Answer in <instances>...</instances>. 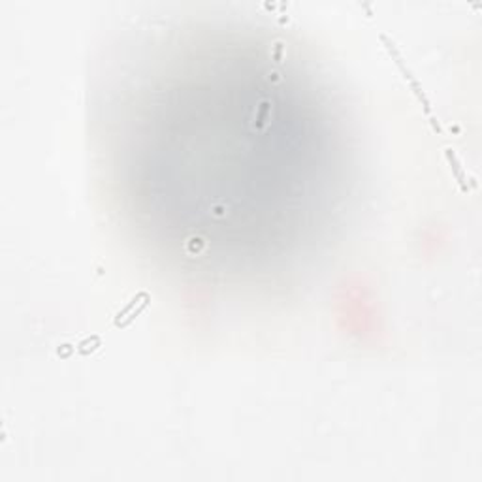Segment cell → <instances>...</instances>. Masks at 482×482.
Wrapping results in <instances>:
<instances>
[{
    "label": "cell",
    "mask_w": 482,
    "mask_h": 482,
    "mask_svg": "<svg viewBox=\"0 0 482 482\" xmlns=\"http://www.w3.org/2000/svg\"><path fill=\"white\" fill-rule=\"evenodd\" d=\"M147 304H149V294H147V292H139L138 296L132 298V302L126 305L125 309L117 313V317L113 320V326H115V328H126V326H130L139 313L145 309Z\"/></svg>",
    "instance_id": "cell-2"
},
{
    "label": "cell",
    "mask_w": 482,
    "mask_h": 482,
    "mask_svg": "<svg viewBox=\"0 0 482 482\" xmlns=\"http://www.w3.org/2000/svg\"><path fill=\"white\" fill-rule=\"evenodd\" d=\"M76 350H78V347H72V345H62V347H60L57 352H59L60 358H70L73 352H76Z\"/></svg>",
    "instance_id": "cell-8"
},
{
    "label": "cell",
    "mask_w": 482,
    "mask_h": 482,
    "mask_svg": "<svg viewBox=\"0 0 482 482\" xmlns=\"http://www.w3.org/2000/svg\"><path fill=\"white\" fill-rule=\"evenodd\" d=\"M444 157H447V160H449L450 168H452V172H454L456 179H458V183H460V187H462V191H463V192H469V187H467V173L463 172V168L460 166V162H458L456 155L452 153V149H447V151H444Z\"/></svg>",
    "instance_id": "cell-4"
},
{
    "label": "cell",
    "mask_w": 482,
    "mask_h": 482,
    "mask_svg": "<svg viewBox=\"0 0 482 482\" xmlns=\"http://www.w3.org/2000/svg\"><path fill=\"white\" fill-rule=\"evenodd\" d=\"M381 40H383V44H384V47L388 49V53L392 55V59L396 60V64H397V68L401 70V73L405 76V80L409 81L411 83V89H413V93L416 94V98H418V102L422 104V107H424V112H426V115L429 117V123H431V126H433V130H435L437 134H441V126H439V121L433 117V112H431V104H429V100H428V96H426V93H424V89H422V85L418 83V80H416L415 76H413V72H411L409 68L405 66L403 64V59H401V55H399V51L396 49V44L394 42L390 40V38H386L384 34H381Z\"/></svg>",
    "instance_id": "cell-1"
},
{
    "label": "cell",
    "mask_w": 482,
    "mask_h": 482,
    "mask_svg": "<svg viewBox=\"0 0 482 482\" xmlns=\"http://www.w3.org/2000/svg\"><path fill=\"white\" fill-rule=\"evenodd\" d=\"M284 57V44L281 40H277L271 46V59L275 60V64H281Z\"/></svg>",
    "instance_id": "cell-6"
},
{
    "label": "cell",
    "mask_w": 482,
    "mask_h": 482,
    "mask_svg": "<svg viewBox=\"0 0 482 482\" xmlns=\"http://www.w3.org/2000/svg\"><path fill=\"white\" fill-rule=\"evenodd\" d=\"M271 121V102L270 100H262L256 106V113H254V121L252 125L256 130H264L266 126L270 125Z\"/></svg>",
    "instance_id": "cell-3"
},
{
    "label": "cell",
    "mask_w": 482,
    "mask_h": 482,
    "mask_svg": "<svg viewBox=\"0 0 482 482\" xmlns=\"http://www.w3.org/2000/svg\"><path fill=\"white\" fill-rule=\"evenodd\" d=\"M205 241L202 238H191L187 241V252L189 254H198L202 249H204Z\"/></svg>",
    "instance_id": "cell-7"
},
{
    "label": "cell",
    "mask_w": 482,
    "mask_h": 482,
    "mask_svg": "<svg viewBox=\"0 0 482 482\" xmlns=\"http://www.w3.org/2000/svg\"><path fill=\"white\" fill-rule=\"evenodd\" d=\"M102 345V339H100L98 336H93V337H87L85 341H81L80 345H78V352L80 354H83V356H87V354H91L93 350H96Z\"/></svg>",
    "instance_id": "cell-5"
},
{
    "label": "cell",
    "mask_w": 482,
    "mask_h": 482,
    "mask_svg": "<svg viewBox=\"0 0 482 482\" xmlns=\"http://www.w3.org/2000/svg\"><path fill=\"white\" fill-rule=\"evenodd\" d=\"M268 80H270V81H277V80H279V73H277V72H270Z\"/></svg>",
    "instance_id": "cell-9"
}]
</instances>
